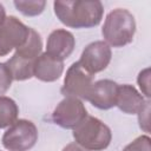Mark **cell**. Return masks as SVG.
Masks as SVG:
<instances>
[{
  "mask_svg": "<svg viewBox=\"0 0 151 151\" xmlns=\"http://www.w3.org/2000/svg\"><path fill=\"white\" fill-rule=\"evenodd\" d=\"M53 8L59 21L71 28L98 26L104 14V6L98 0H57L53 2Z\"/></svg>",
  "mask_w": 151,
  "mask_h": 151,
  "instance_id": "6da1fadb",
  "label": "cell"
},
{
  "mask_svg": "<svg viewBox=\"0 0 151 151\" xmlns=\"http://www.w3.org/2000/svg\"><path fill=\"white\" fill-rule=\"evenodd\" d=\"M134 33L136 20L130 11L116 8L106 15L101 28V35L109 46L123 47L132 42Z\"/></svg>",
  "mask_w": 151,
  "mask_h": 151,
  "instance_id": "7a4b0ae2",
  "label": "cell"
},
{
  "mask_svg": "<svg viewBox=\"0 0 151 151\" xmlns=\"http://www.w3.org/2000/svg\"><path fill=\"white\" fill-rule=\"evenodd\" d=\"M72 134L76 143L88 151H103L112 140L110 127L100 119L88 114L73 129Z\"/></svg>",
  "mask_w": 151,
  "mask_h": 151,
  "instance_id": "3957f363",
  "label": "cell"
},
{
  "mask_svg": "<svg viewBox=\"0 0 151 151\" xmlns=\"http://www.w3.org/2000/svg\"><path fill=\"white\" fill-rule=\"evenodd\" d=\"M2 145L8 151H28L38 142V129L27 119H18L2 134Z\"/></svg>",
  "mask_w": 151,
  "mask_h": 151,
  "instance_id": "277c9868",
  "label": "cell"
},
{
  "mask_svg": "<svg viewBox=\"0 0 151 151\" xmlns=\"http://www.w3.org/2000/svg\"><path fill=\"white\" fill-rule=\"evenodd\" d=\"M94 76L87 72L79 61L73 63L66 71L64 84L60 90L65 97H74L78 99H85L92 87Z\"/></svg>",
  "mask_w": 151,
  "mask_h": 151,
  "instance_id": "5b68a950",
  "label": "cell"
},
{
  "mask_svg": "<svg viewBox=\"0 0 151 151\" xmlns=\"http://www.w3.org/2000/svg\"><path fill=\"white\" fill-rule=\"evenodd\" d=\"M87 111L83 101L74 97H65L54 107L52 112V120L55 125L63 129H74L80 122L85 119Z\"/></svg>",
  "mask_w": 151,
  "mask_h": 151,
  "instance_id": "8992f818",
  "label": "cell"
},
{
  "mask_svg": "<svg viewBox=\"0 0 151 151\" xmlns=\"http://www.w3.org/2000/svg\"><path fill=\"white\" fill-rule=\"evenodd\" d=\"M29 27L17 17H6L0 25V57L7 55L12 50H17L26 41Z\"/></svg>",
  "mask_w": 151,
  "mask_h": 151,
  "instance_id": "52a82bcc",
  "label": "cell"
},
{
  "mask_svg": "<svg viewBox=\"0 0 151 151\" xmlns=\"http://www.w3.org/2000/svg\"><path fill=\"white\" fill-rule=\"evenodd\" d=\"M112 58L111 47L104 40H97L88 44L81 52L79 63L91 74L104 71Z\"/></svg>",
  "mask_w": 151,
  "mask_h": 151,
  "instance_id": "ba28073f",
  "label": "cell"
},
{
  "mask_svg": "<svg viewBox=\"0 0 151 151\" xmlns=\"http://www.w3.org/2000/svg\"><path fill=\"white\" fill-rule=\"evenodd\" d=\"M118 84L111 79H100L92 84L86 98L94 107L99 110H110L116 106Z\"/></svg>",
  "mask_w": 151,
  "mask_h": 151,
  "instance_id": "9c48e42d",
  "label": "cell"
},
{
  "mask_svg": "<svg viewBox=\"0 0 151 151\" xmlns=\"http://www.w3.org/2000/svg\"><path fill=\"white\" fill-rule=\"evenodd\" d=\"M76 47L74 35L67 29H54L50 33L46 42V53L64 61L68 58Z\"/></svg>",
  "mask_w": 151,
  "mask_h": 151,
  "instance_id": "30bf717a",
  "label": "cell"
},
{
  "mask_svg": "<svg viewBox=\"0 0 151 151\" xmlns=\"http://www.w3.org/2000/svg\"><path fill=\"white\" fill-rule=\"evenodd\" d=\"M63 72L64 61L51 57L46 52L41 53L35 59L33 65V77L45 83H52L58 80Z\"/></svg>",
  "mask_w": 151,
  "mask_h": 151,
  "instance_id": "8fae6325",
  "label": "cell"
},
{
  "mask_svg": "<svg viewBox=\"0 0 151 151\" xmlns=\"http://www.w3.org/2000/svg\"><path fill=\"white\" fill-rule=\"evenodd\" d=\"M144 97L130 84L118 85L116 106L126 114H137L145 104Z\"/></svg>",
  "mask_w": 151,
  "mask_h": 151,
  "instance_id": "7c38bea8",
  "label": "cell"
},
{
  "mask_svg": "<svg viewBox=\"0 0 151 151\" xmlns=\"http://www.w3.org/2000/svg\"><path fill=\"white\" fill-rule=\"evenodd\" d=\"M42 51V40L40 34L29 27V33L28 37L26 39V41L24 42V45H21L20 47H18L15 50V53L19 58L34 63L35 59L41 54Z\"/></svg>",
  "mask_w": 151,
  "mask_h": 151,
  "instance_id": "4fadbf2b",
  "label": "cell"
},
{
  "mask_svg": "<svg viewBox=\"0 0 151 151\" xmlns=\"http://www.w3.org/2000/svg\"><path fill=\"white\" fill-rule=\"evenodd\" d=\"M19 107L17 103L6 96L0 97V129L9 127L18 120Z\"/></svg>",
  "mask_w": 151,
  "mask_h": 151,
  "instance_id": "5bb4252c",
  "label": "cell"
},
{
  "mask_svg": "<svg viewBox=\"0 0 151 151\" xmlns=\"http://www.w3.org/2000/svg\"><path fill=\"white\" fill-rule=\"evenodd\" d=\"M15 8L26 17H37L40 15L46 6V1L44 0H15Z\"/></svg>",
  "mask_w": 151,
  "mask_h": 151,
  "instance_id": "9a60e30c",
  "label": "cell"
},
{
  "mask_svg": "<svg viewBox=\"0 0 151 151\" xmlns=\"http://www.w3.org/2000/svg\"><path fill=\"white\" fill-rule=\"evenodd\" d=\"M123 151H151V139L146 134H142L129 143Z\"/></svg>",
  "mask_w": 151,
  "mask_h": 151,
  "instance_id": "2e32d148",
  "label": "cell"
},
{
  "mask_svg": "<svg viewBox=\"0 0 151 151\" xmlns=\"http://www.w3.org/2000/svg\"><path fill=\"white\" fill-rule=\"evenodd\" d=\"M12 76L6 63H0V97H2L12 85Z\"/></svg>",
  "mask_w": 151,
  "mask_h": 151,
  "instance_id": "e0dca14e",
  "label": "cell"
},
{
  "mask_svg": "<svg viewBox=\"0 0 151 151\" xmlns=\"http://www.w3.org/2000/svg\"><path fill=\"white\" fill-rule=\"evenodd\" d=\"M137 83L139 85V88L142 91V93L145 96V98H150L151 97V92H150V67H146L144 70H142L138 74L137 78Z\"/></svg>",
  "mask_w": 151,
  "mask_h": 151,
  "instance_id": "ac0fdd59",
  "label": "cell"
},
{
  "mask_svg": "<svg viewBox=\"0 0 151 151\" xmlns=\"http://www.w3.org/2000/svg\"><path fill=\"white\" fill-rule=\"evenodd\" d=\"M138 114V122H139V127L142 130H144L145 132H150V120H149V116H150V101L146 100L144 106L139 110Z\"/></svg>",
  "mask_w": 151,
  "mask_h": 151,
  "instance_id": "d6986e66",
  "label": "cell"
},
{
  "mask_svg": "<svg viewBox=\"0 0 151 151\" xmlns=\"http://www.w3.org/2000/svg\"><path fill=\"white\" fill-rule=\"evenodd\" d=\"M61 151H88V150L84 149L83 146H80L79 144H77L76 142H73V143L67 144V145H66Z\"/></svg>",
  "mask_w": 151,
  "mask_h": 151,
  "instance_id": "ffe728a7",
  "label": "cell"
},
{
  "mask_svg": "<svg viewBox=\"0 0 151 151\" xmlns=\"http://www.w3.org/2000/svg\"><path fill=\"white\" fill-rule=\"evenodd\" d=\"M5 19H6V11H5V7L0 4V25L4 22Z\"/></svg>",
  "mask_w": 151,
  "mask_h": 151,
  "instance_id": "44dd1931",
  "label": "cell"
}]
</instances>
